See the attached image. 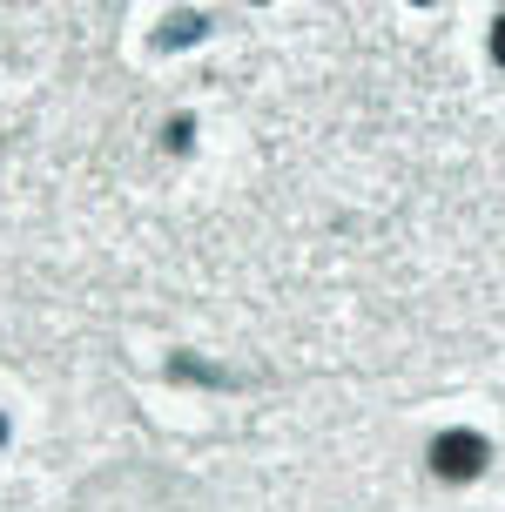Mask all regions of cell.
<instances>
[{"label":"cell","instance_id":"1","mask_svg":"<svg viewBox=\"0 0 505 512\" xmlns=\"http://www.w3.org/2000/svg\"><path fill=\"white\" fill-rule=\"evenodd\" d=\"M485 459H492V445H485L479 432H438V445H431V472H438L445 486H465V479H479Z\"/></svg>","mask_w":505,"mask_h":512},{"label":"cell","instance_id":"3","mask_svg":"<svg viewBox=\"0 0 505 512\" xmlns=\"http://www.w3.org/2000/svg\"><path fill=\"white\" fill-rule=\"evenodd\" d=\"M0 438H7V418H0Z\"/></svg>","mask_w":505,"mask_h":512},{"label":"cell","instance_id":"2","mask_svg":"<svg viewBox=\"0 0 505 512\" xmlns=\"http://www.w3.org/2000/svg\"><path fill=\"white\" fill-rule=\"evenodd\" d=\"M492 54H499V68H505V21L492 27Z\"/></svg>","mask_w":505,"mask_h":512}]
</instances>
